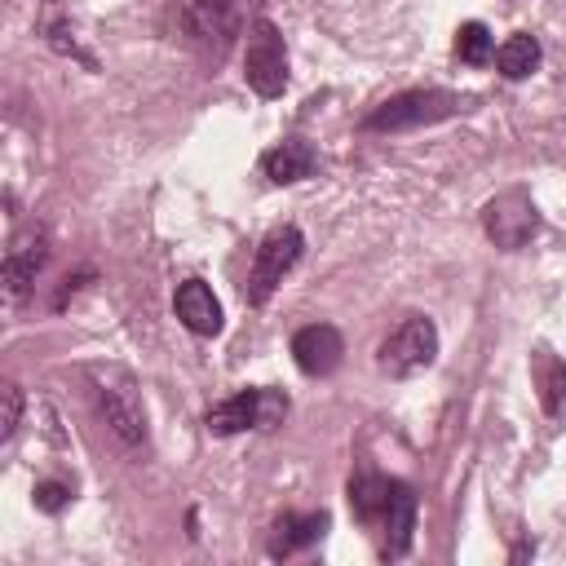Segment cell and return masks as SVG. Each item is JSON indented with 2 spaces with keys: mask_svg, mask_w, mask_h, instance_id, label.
<instances>
[{
  "mask_svg": "<svg viewBox=\"0 0 566 566\" xmlns=\"http://www.w3.org/2000/svg\"><path fill=\"white\" fill-rule=\"evenodd\" d=\"M292 358L305 376H332L345 358V340L332 323H310L292 336Z\"/></svg>",
  "mask_w": 566,
  "mask_h": 566,
  "instance_id": "obj_10",
  "label": "cell"
},
{
  "mask_svg": "<svg viewBox=\"0 0 566 566\" xmlns=\"http://www.w3.org/2000/svg\"><path fill=\"white\" fill-rule=\"evenodd\" d=\"M535 66H539V40L526 35V31L509 35V40L495 49V71H500L504 80H526Z\"/></svg>",
  "mask_w": 566,
  "mask_h": 566,
  "instance_id": "obj_16",
  "label": "cell"
},
{
  "mask_svg": "<svg viewBox=\"0 0 566 566\" xmlns=\"http://www.w3.org/2000/svg\"><path fill=\"white\" fill-rule=\"evenodd\" d=\"M261 0H190L186 4V35L203 57H221L230 49V40L239 35V27L248 22V13Z\"/></svg>",
  "mask_w": 566,
  "mask_h": 566,
  "instance_id": "obj_4",
  "label": "cell"
},
{
  "mask_svg": "<svg viewBox=\"0 0 566 566\" xmlns=\"http://www.w3.org/2000/svg\"><path fill=\"white\" fill-rule=\"evenodd\" d=\"M283 416H287V394L243 389V394H230L226 402H217L208 411V433L230 438V433H243V429H274Z\"/></svg>",
  "mask_w": 566,
  "mask_h": 566,
  "instance_id": "obj_7",
  "label": "cell"
},
{
  "mask_svg": "<svg viewBox=\"0 0 566 566\" xmlns=\"http://www.w3.org/2000/svg\"><path fill=\"white\" fill-rule=\"evenodd\" d=\"M389 495H394V478H385V473H354V478H349V509H354V517L367 522V526L385 522Z\"/></svg>",
  "mask_w": 566,
  "mask_h": 566,
  "instance_id": "obj_14",
  "label": "cell"
},
{
  "mask_svg": "<svg viewBox=\"0 0 566 566\" xmlns=\"http://www.w3.org/2000/svg\"><path fill=\"white\" fill-rule=\"evenodd\" d=\"M314 164H318V155H314V146L301 142V137H287V142H279L274 150L261 155V172H265L274 186L305 181V177L314 172Z\"/></svg>",
  "mask_w": 566,
  "mask_h": 566,
  "instance_id": "obj_12",
  "label": "cell"
},
{
  "mask_svg": "<svg viewBox=\"0 0 566 566\" xmlns=\"http://www.w3.org/2000/svg\"><path fill=\"white\" fill-rule=\"evenodd\" d=\"M323 531H327V513L318 509V513H283L279 522H274V535H270V553L274 557H287V553H296V548H310V544H318L323 539Z\"/></svg>",
  "mask_w": 566,
  "mask_h": 566,
  "instance_id": "obj_15",
  "label": "cell"
},
{
  "mask_svg": "<svg viewBox=\"0 0 566 566\" xmlns=\"http://www.w3.org/2000/svg\"><path fill=\"white\" fill-rule=\"evenodd\" d=\"M433 358H438V327H433L429 314L402 318V323L380 340V349H376V367H380L385 376H394V380H407V376L424 371Z\"/></svg>",
  "mask_w": 566,
  "mask_h": 566,
  "instance_id": "obj_3",
  "label": "cell"
},
{
  "mask_svg": "<svg viewBox=\"0 0 566 566\" xmlns=\"http://www.w3.org/2000/svg\"><path fill=\"white\" fill-rule=\"evenodd\" d=\"M243 80L256 97H279L287 88V44L270 18H256L243 44Z\"/></svg>",
  "mask_w": 566,
  "mask_h": 566,
  "instance_id": "obj_5",
  "label": "cell"
},
{
  "mask_svg": "<svg viewBox=\"0 0 566 566\" xmlns=\"http://www.w3.org/2000/svg\"><path fill=\"white\" fill-rule=\"evenodd\" d=\"M455 57L469 66H486L495 57V35L486 31V22H464L455 31Z\"/></svg>",
  "mask_w": 566,
  "mask_h": 566,
  "instance_id": "obj_17",
  "label": "cell"
},
{
  "mask_svg": "<svg viewBox=\"0 0 566 566\" xmlns=\"http://www.w3.org/2000/svg\"><path fill=\"white\" fill-rule=\"evenodd\" d=\"M482 230H486V239L495 248L517 252L539 234V212H535L526 190H504L482 208Z\"/></svg>",
  "mask_w": 566,
  "mask_h": 566,
  "instance_id": "obj_8",
  "label": "cell"
},
{
  "mask_svg": "<svg viewBox=\"0 0 566 566\" xmlns=\"http://www.w3.org/2000/svg\"><path fill=\"white\" fill-rule=\"evenodd\" d=\"M473 97H460V93H447V88H411V93H398L389 102H380L363 128L367 133H398V128H420V124H438L455 111H469Z\"/></svg>",
  "mask_w": 566,
  "mask_h": 566,
  "instance_id": "obj_2",
  "label": "cell"
},
{
  "mask_svg": "<svg viewBox=\"0 0 566 566\" xmlns=\"http://www.w3.org/2000/svg\"><path fill=\"white\" fill-rule=\"evenodd\" d=\"M172 310H177L181 327L195 332V336H217L221 323H226L221 301L212 296V287H208L203 279H186V283L177 287V296H172Z\"/></svg>",
  "mask_w": 566,
  "mask_h": 566,
  "instance_id": "obj_11",
  "label": "cell"
},
{
  "mask_svg": "<svg viewBox=\"0 0 566 566\" xmlns=\"http://www.w3.org/2000/svg\"><path fill=\"white\" fill-rule=\"evenodd\" d=\"M301 248H305V234L296 226H279L261 239L256 256H252V270H248V283H243V296L248 305H265L274 296V287L283 283V274L301 261Z\"/></svg>",
  "mask_w": 566,
  "mask_h": 566,
  "instance_id": "obj_6",
  "label": "cell"
},
{
  "mask_svg": "<svg viewBox=\"0 0 566 566\" xmlns=\"http://www.w3.org/2000/svg\"><path fill=\"white\" fill-rule=\"evenodd\" d=\"M416 539V491L407 482H394L389 513H385V557H402Z\"/></svg>",
  "mask_w": 566,
  "mask_h": 566,
  "instance_id": "obj_13",
  "label": "cell"
},
{
  "mask_svg": "<svg viewBox=\"0 0 566 566\" xmlns=\"http://www.w3.org/2000/svg\"><path fill=\"white\" fill-rule=\"evenodd\" d=\"M0 398H4V416H0V438H13V429H18V420H22V389H18L13 380H4Z\"/></svg>",
  "mask_w": 566,
  "mask_h": 566,
  "instance_id": "obj_18",
  "label": "cell"
},
{
  "mask_svg": "<svg viewBox=\"0 0 566 566\" xmlns=\"http://www.w3.org/2000/svg\"><path fill=\"white\" fill-rule=\"evenodd\" d=\"M88 385H93V398H97V411H102L106 429L124 447H133V451L146 447L150 429H146V407H142L137 380L124 367H93L88 371Z\"/></svg>",
  "mask_w": 566,
  "mask_h": 566,
  "instance_id": "obj_1",
  "label": "cell"
},
{
  "mask_svg": "<svg viewBox=\"0 0 566 566\" xmlns=\"http://www.w3.org/2000/svg\"><path fill=\"white\" fill-rule=\"evenodd\" d=\"M44 261H49V230L35 226V221L22 226V230H13L9 248H4V287H9L13 301L31 292L35 274L44 270Z\"/></svg>",
  "mask_w": 566,
  "mask_h": 566,
  "instance_id": "obj_9",
  "label": "cell"
},
{
  "mask_svg": "<svg viewBox=\"0 0 566 566\" xmlns=\"http://www.w3.org/2000/svg\"><path fill=\"white\" fill-rule=\"evenodd\" d=\"M66 500H71V486L66 482H40L35 486V509H44V513H62Z\"/></svg>",
  "mask_w": 566,
  "mask_h": 566,
  "instance_id": "obj_19",
  "label": "cell"
}]
</instances>
